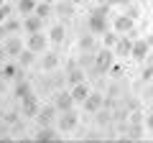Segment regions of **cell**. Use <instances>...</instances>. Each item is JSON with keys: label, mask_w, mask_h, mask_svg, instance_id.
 <instances>
[{"label": "cell", "mask_w": 153, "mask_h": 143, "mask_svg": "<svg viewBox=\"0 0 153 143\" xmlns=\"http://www.w3.org/2000/svg\"><path fill=\"white\" fill-rule=\"evenodd\" d=\"M69 89H71L74 102H84V100H87V95L92 92V89H89V84H87V79H84V82H79V84H74V87H69Z\"/></svg>", "instance_id": "obj_19"}, {"label": "cell", "mask_w": 153, "mask_h": 143, "mask_svg": "<svg viewBox=\"0 0 153 143\" xmlns=\"http://www.w3.org/2000/svg\"><path fill=\"white\" fill-rule=\"evenodd\" d=\"M54 105L59 112H66V110H74V97H71V89H59L54 95Z\"/></svg>", "instance_id": "obj_8"}, {"label": "cell", "mask_w": 153, "mask_h": 143, "mask_svg": "<svg viewBox=\"0 0 153 143\" xmlns=\"http://www.w3.org/2000/svg\"><path fill=\"white\" fill-rule=\"evenodd\" d=\"M87 79V69H82L79 64H69V69H66V87H74V84L84 82Z\"/></svg>", "instance_id": "obj_10"}, {"label": "cell", "mask_w": 153, "mask_h": 143, "mask_svg": "<svg viewBox=\"0 0 153 143\" xmlns=\"http://www.w3.org/2000/svg\"><path fill=\"white\" fill-rule=\"evenodd\" d=\"M5 82H8L5 77H0V92H5Z\"/></svg>", "instance_id": "obj_34"}, {"label": "cell", "mask_w": 153, "mask_h": 143, "mask_svg": "<svg viewBox=\"0 0 153 143\" xmlns=\"http://www.w3.org/2000/svg\"><path fill=\"white\" fill-rule=\"evenodd\" d=\"M36 5H38V0H18L16 10L21 13V16H31V13H36Z\"/></svg>", "instance_id": "obj_22"}, {"label": "cell", "mask_w": 153, "mask_h": 143, "mask_svg": "<svg viewBox=\"0 0 153 143\" xmlns=\"http://www.w3.org/2000/svg\"><path fill=\"white\" fill-rule=\"evenodd\" d=\"M56 128H59L61 133H71L79 128V115H76L74 110H66V112H59V118H56Z\"/></svg>", "instance_id": "obj_3"}, {"label": "cell", "mask_w": 153, "mask_h": 143, "mask_svg": "<svg viewBox=\"0 0 153 143\" xmlns=\"http://www.w3.org/2000/svg\"><path fill=\"white\" fill-rule=\"evenodd\" d=\"M46 3H56V0H46Z\"/></svg>", "instance_id": "obj_37"}, {"label": "cell", "mask_w": 153, "mask_h": 143, "mask_svg": "<svg viewBox=\"0 0 153 143\" xmlns=\"http://www.w3.org/2000/svg\"><path fill=\"white\" fill-rule=\"evenodd\" d=\"M44 18L41 16H36V13H31V16H23V31H26V36L28 33H38V31H44Z\"/></svg>", "instance_id": "obj_12"}, {"label": "cell", "mask_w": 153, "mask_h": 143, "mask_svg": "<svg viewBox=\"0 0 153 143\" xmlns=\"http://www.w3.org/2000/svg\"><path fill=\"white\" fill-rule=\"evenodd\" d=\"M143 79H146V82H151V79H153V64L143 69Z\"/></svg>", "instance_id": "obj_30"}, {"label": "cell", "mask_w": 153, "mask_h": 143, "mask_svg": "<svg viewBox=\"0 0 153 143\" xmlns=\"http://www.w3.org/2000/svg\"><path fill=\"white\" fill-rule=\"evenodd\" d=\"M59 133H61V130H59L56 125H41V128L36 130V141H41V143H44V141H56Z\"/></svg>", "instance_id": "obj_17"}, {"label": "cell", "mask_w": 153, "mask_h": 143, "mask_svg": "<svg viewBox=\"0 0 153 143\" xmlns=\"http://www.w3.org/2000/svg\"><path fill=\"white\" fill-rule=\"evenodd\" d=\"M133 36L130 33H120V39H117V44H115V56H120V59H128V56L133 54Z\"/></svg>", "instance_id": "obj_7"}, {"label": "cell", "mask_w": 153, "mask_h": 143, "mask_svg": "<svg viewBox=\"0 0 153 143\" xmlns=\"http://www.w3.org/2000/svg\"><path fill=\"white\" fill-rule=\"evenodd\" d=\"M125 13H128L130 18H138V16H140V8H138V0H135V3H128V5H125Z\"/></svg>", "instance_id": "obj_28"}, {"label": "cell", "mask_w": 153, "mask_h": 143, "mask_svg": "<svg viewBox=\"0 0 153 143\" xmlns=\"http://www.w3.org/2000/svg\"><path fill=\"white\" fill-rule=\"evenodd\" d=\"M128 3H135V0H110V5H128Z\"/></svg>", "instance_id": "obj_32"}, {"label": "cell", "mask_w": 153, "mask_h": 143, "mask_svg": "<svg viewBox=\"0 0 153 143\" xmlns=\"http://www.w3.org/2000/svg\"><path fill=\"white\" fill-rule=\"evenodd\" d=\"M112 28H115L117 33H130L133 28H135V18H130L128 13H123V16L112 18Z\"/></svg>", "instance_id": "obj_13"}, {"label": "cell", "mask_w": 153, "mask_h": 143, "mask_svg": "<svg viewBox=\"0 0 153 143\" xmlns=\"http://www.w3.org/2000/svg\"><path fill=\"white\" fill-rule=\"evenodd\" d=\"M3 46H5V51H8V56H10V59H18V56H21V51L26 49V44H23L18 36H8V39L3 41Z\"/></svg>", "instance_id": "obj_14"}, {"label": "cell", "mask_w": 153, "mask_h": 143, "mask_svg": "<svg viewBox=\"0 0 153 143\" xmlns=\"http://www.w3.org/2000/svg\"><path fill=\"white\" fill-rule=\"evenodd\" d=\"M117 39H120V33L115 31V28H110L107 33L102 36V46H110V49H115V44H117Z\"/></svg>", "instance_id": "obj_27"}, {"label": "cell", "mask_w": 153, "mask_h": 143, "mask_svg": "<svg viewBox=\"0 0 153 143\" xmlns=\"http://www.w3.org/2000/svg\"><path fill=\"white\" fill-rule=\"evenodd\" d=\"M146 128H148V130H153V110L146 115Z\"/></svg>", "instance_id": "obj_31"}, {"label": "cell", "mask_w": 153, "mask_h": 143, "mask_svg": "<svg viewBox=\"0 0 153 143\" xmlns=\"http://www.w3.org/2000/svg\"><path fill=\"white\" fill-rule=\"evenodd\" d=\"M151 49H153V46H151V41H148V39H138L135 44H133L130 59H133V61H146V56L151 54Z\"/></svg>", "instance_id": "obj_11"}, {"label": "cell", "mask_w": 153, "mask_h": 143, "mask_svg": "<svg viewBox=\"0 0 153 143\" xmlns=\"http://www.w3.org/2000/svg\"><path fill=\"white\" fill-rule=\"evenodd\" d=\"M49 44H51V41H49V36H46L44 31H38V33H28V39H26V49L36 51V54H44Z\"/></svg>", "instance_id": "obj_4"}, {"label": "cell", "mask_w": 153, "mask_h": 143, "mask_svg": "<svg viewBox=\"0 0 153 143\" xmlns=\"http://www.w3.org/2000/svg\"><path fill=\"white\" fill-rule=\"evenodd\" d=\"M33 61H36V51H31V49H23L21 51V56H18V64L26 69V66H31Z\"/></svg>", "instance_id": "obj_26"}, {"label": "cell", "mask_w": 153, "mask_h": 143, "mask_svg": "<svg viewBox=\"0 0 153 143\" xmlns=\"http://www.w3.org/2000/svg\"><path fill=\"white\" fill-rule=\"evenodd\" d=\"M0 5H5V0H0Z\"/></svg>", "instance_id": "obj_36"}, {"label": "cell", "mask_w": 153, "mask_h": 143, "mask_svg": "<svg viewBox=\"0 0 153 143\" xmlns=\"http://www.w3.org/2000/svg\"><path fill=\"white\" fill-rule=\"evenodd\" d=\"M112 61H115V51L110 46H100V51L94 54V72L97 74H105L112 66Z\"/></svg>", "instance_id": "obj_2"}, {"label": "cell", "mask_w": 153, "mask_h": 143, "mask_svg": "<svg viewBox=\"0 0 153 143\" xmlns=\"http://www.w3.org/2000/svg\"><path fill=\"white\" fill-rule=\"evenodd\" d=\"M54 13L61 18V21H66V18L74 16V3H71V0H56L54 3Z\"/></svg>", "instance_id": "obj_16"}, {"label": "cell", "mask_w": 153, "mask_h": 143, "mask_svg": "<svg viewBox=\"0 0 153 143\" xmlns=\"http://www.w3.org/2000/svg\"><path fill=\"white\" fill-rule=\"evenodd\" d=\"M82 107H84V112H89V115L100 112V110L105 107V95H100V92H89L87 100L82 102Z\"/></svg>", "instance_id": "obj_9"}, {"label": "cell", "mask_w": 153, "mask_h": 143, "mask_svg": "<svg viewBox=\"0 0 153 143\" xmlns=\"http://www.w3.org/2000/svg\"><path fill=\"white\" fill-rule=\"evenodd\" d=\"M10 10H13V8L8 5V3H5V5H0V23H5L8 18H10Z\"/></svg>", "instance_id": "obj_29"}, {"label": "cell", "mask_w": 153, "mask_h": 143, "mask_svg": "<svg viewBox=\"0 0 153 143\" xmlns=\"http://www.w3.org/2000/svg\"><path fill=\"white\" fill-rule=\"evenodd\" d=\"M56 66H59V54H56V51H44L41 69H44V72H54Z\"/></svg>", "instance_id": "obj_20"}, {"label": "cell", "mask_w": 153, "mask_h": 143, "mask_svg": "<svg viewBox=\"0 0 153 143\" xmlns=\"http://www.w3.org/2000/svg\"><path fill=\"white\" fill-rule=\"evenodd\" d=\"M18 102H21V115H23V118H36L38 110H41V102H38V97H36L33 92L26 95L23 100H18Z\"/></svg>", "instance_id": "obj_5"}, {"label": "cell", "mask_w": 153, "mask_h": 143, "mask_svg": "<svg viewBox=\"0 0 153 143\" xmlns=\"http://www.w3.org/2000/svg\"><path fill=\"white\" fill-rule=\"evenodd\" d=\"M51 13H54V3L38 0V5H36V16H41V18L46 21V18H51Z\"/></svg>", "instance_id": "obj_24"}, {"label": "cell", "mask_w": 153, "mask_h": 143, "mask_svg": "<svg viewBox=\"0 0 153 143\" xmlns=\"http://www.w3.org/2000/svg\"><path fill=\"white\" fill-rule=\"evenodd\" d=\"M33 89H31V82H28V79H23V77H18L16 79V89H13V95H16L18 100H23L26 97V95H31Z\"/></svg>", "instance_id": "obj_21"}, {"label": "cell", "mask_w": 153, "mask_h": 143, "mask_svg": "<svg viewBox=\"0 0 153 143\" xmlns=\"http://www.w3.org/2000/svg\"><path fill=\"white\" fill-rule=\"evenodd\" d=\"M71 3H74V5H82V3H87V0H71Z\"/></svg>", "instance_id": "obj_35"}, {"label": "cell", "mask_w": 153, "mask_h": 143, "mask_svg": "<svg viewBox=\"0 0 153 143\" xmlns=\"http://www.w3.org/2000/svg\"><path fill=\"white\" fill-rule=\"evenodd\" d=\"M107 21H110L107 16H102V13L92 10V13H89V18H87V31H89V33H94V36H105V33L112 28Z\"/></svg>", "instance_id": "obj_1"}, {"label": "cell", "mask_w": 153, "mask_h": 143, "mask_svg": "<svg viewBox=\"0 0 153 143\" xmlns=\"http://www.w3.org/2000/svg\"><path fill=\"white\" fill-rule=\"evenodd\" d=\"M3 28H5L8 36H16V33L23 31V21H18V18H8V21L3 23Z\"/></svg>", "instance_id": "obj_23"}, {"label": "cell", "mask_w": 153, "mask_h": 143, "mask_svg": "<svg viewBox=\"0 0 153 143\" xmlns=\"http://www.w3.org/2000/svg\"><path fill=\"white\" fill-rule=\"evenodd\" d=\"M49 41L51 44H64L66 41V26L64 23H54L49 28Z\"/></svg>", "instance_id": "obj_18"}, {"label": "cell", "mask_w": 153, "mask_h": 143, "mask_svg": "<svg viewBox=\"0 0 153 143\" xmlns=\"http://www.w3.org/2000/svg\"><path fill=\"white\" fill-rule=\"evenodd\" d=\"M56 118H59V110H56V105H41V110H38L36 120L38 125H56Z\"/></svg>", "instance_id": "obj_6"}, {"label": "cell", "mask_w": 153, "mask_h": 143, "mask_svg": "<svg viewBox=\"0 0 153 143\" xmlns=\"http://www.w3.org/2000/svg\"><path fill=\"white\" fill-rule=\"evenodd\" d=\"M79 51H84V54H97L100 51V44H97V39H94V33H84L82 39H79Z\"/></svg>", "instance_id": "obj_15"}, {"label": "cell", "mask_w": 153, "mask_h": 143, "mask_svg": "<svg viewBox=\"0 0 153 143\" xmlns=\"http://www.w3.org/2000/svg\"><path fill=\"white\" fill-rule=\"evenodd\" d=\"M100 3H110V0H100Z\"/></svg>", "instance_id": "obj_38"}, {"label": "cell", "mask_w": 153, "mask_h": 143, "mask_svg": "<svg viewBox=\"0 0 153 143\" xmlns=\"http://www.w3.org/2000/svg\"><path fill=\"white\" fill-rule=\"evenodd\" d=\"M21 69H23L21 64H18V66L16 64H5L0 72H3V77H5V79H18V77H21Z\"/></svg>", "instance_id": "obj_25"}, {"label": "cell", "mask_w": 153, "mask_h": 143, "mask_svg": "<svg viewBox=\"0 0 153 143\" xmlns=\"http://www.w3.org/2000/svg\"><path fill=\"white\" fill-rule=\"evenodd\" d=\"M5 59H8V51H5V46L0 44V64H3V61H5Z\"/></svg>", "instance_id": "obj_33"}]
</instances>
